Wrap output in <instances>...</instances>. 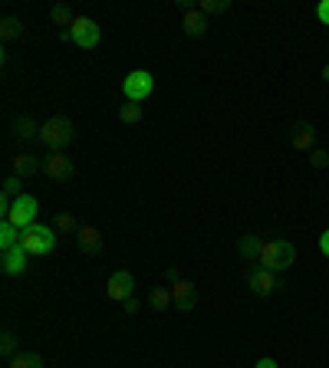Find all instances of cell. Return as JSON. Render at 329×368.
Returning a JSON list of instances; mask_svg holds the SVG:
<instances>
[{"mask_svg":"<svg viewBox=\"0 0 329 368\" xmlns=\"http://www.w3.org/2000/svg\"><path fill=\"white\" fill-rule=\"evenodd\" d=\"M253 263L270 270V273H287V270L296 263V247H293L290 240H264Z\"/></svg>","mask_w":329,"mask_h":368,"instance_id":"cell-1","label":"cell"},{"mask_svg":"<svg viewBox=\"0 0 329 368\" xmlns=\"http://www.w3.org/2000/svg\"><path fill=\"white\" fill-rule=\"evenodd\" d=\"M73 122L66 119V115H53V119H47L43 125H40V141L47 145V148H53V152H63L66 145L73 141Z\"/></svg>","mask_w":329,"mask_h":368,"instance_id":"cell-2","label":"cell"},{"mask_svg":"<svg viewBox=\"0 0 329 368\" xmlns=\"http://www.w3.org/2000/svg\"><path fill=\"white\" fill-rule=\"evenodd\" d=\"M63 40L76 43V46H83V50H96V46L102 43V30L92 17H83V13H79L76 20H73V26L63 30Z\"/></svg>","mask_w":329,"mask_h":368,"instance_id":"cell-3","label":"cell"},{"mask_svg":"<svg viewBox=\"0 0 329 368\" xmlns=\"http://www.w3.org/2000/svg\"><path fill=\"white\" fill-rule=\"evenodd\" d=\"M20 243H24V250L30 256H47V254H53V247H56V230L47 227V224H33V227L24 230Z\"/></svg>","mask_w":329,"mask_h":368,"instance_id":"cell-4","label":"cell"},{"mask_svg":"<svg viewBox=\"0 0 329 368\" xmlns=\"http://www.w3.org/2000/svg\"><path fill=\"white\" fill-rule=\"evenodd\" d=\"M122 92H126L128 102L142 105V102H145L155 92V76L149 73V69H132V73L122 79Z\"/></svg>","mask_w":329,"mask_h":368,"instance_id":"cell-5","label":"cell"},{"mask_svg":"<svg viewBox=\"0 0 329 368\" xmlns=\"http://www.w3.org/2000/svg\"><path fill=\"white\" fill-rule=\"evenodd\" d=\"M37 211H40L37 198H33V194H20V198H13V207H10V217H7V220H10L13 227L26 230L37 224Z\"/></svg>","mask_w":329,"mask_h":368,"instance_id":"cell-6","label":"cell"},{"mask_svg":"<svg viewBox=\"0 0 329 368\" xmlns=\"http://www.w3.org/2000/svg\"><path fill=\"white\" fill-rule=\"evenodd\" d=\"M106 296L112 299V303H126L135 296V277L128 273V270H115L112 277L106 279Z\"/></svg>","mask_w":329,"mask_h":368,"instance_id":"cell-7","label":"cell"},{"mask_svg":"<svg viewBox=\"0 0 329 368\" xmlns=\"http://www.w3.org/2000/svg\"><path fill=\"white\" fill-rule=\"evenodd\" d=\"M247 290H251L257 299L273 296V292H277V273H270V270H264V267H257V263H253L251 273H247Z\"/></svg>","mask_w":329,"mask_h":368,"instance_id":"cell-8","label":"cell"},{"mask_svg":"<svg viewBox=\"0 0 329 368\" xmlns=\"http://www.w3.org/2000/svg\"><path fill=\"white\" fill-rule=\"evenodd\" d=\"M178 7H181V26H185V33H188V37H204L208 17H204L194 3H188V0H178Z\"/></svg>","mask_w":329,"mask_h":368,"instance_id":"cell-9","label":"cell"},{"mask_svg":"<svg viewBox=\"0 0 329 368\" xmlns=\"http://www.w3.org/2000/svg\"><path fill=\"white\" fill-rule=\"evenodd\" d=\"M171 306H178V313H191L198 306V290L188 279H175L171 283Z\"/></svg>","mask_w":329,"mask_h":368,"instance_id":"cell-10","label":"cell"},{"mask_svg":"<svg viewBox=\"0 0 329 368\" xmlns=\"http://www.w3.org/2000/svg\"><path fill=\"white\" fill-rule=\"evenodd\" d=\"M290 145L303 155L313 152V145H317V128H313V122H296V125H293V135H290Z\"/></svg>","mask_w":329,"mask_h":368,"instance_id":"cell-11","label":"cell"},{"mask_svg":"<svg viewBox=\"0 0 329 368\" xmlns=\"http://www.w3.org/2000/svg\"><path fill=\"white\" fill-rule=\"evenodd\" d=\"M26 260H30V254L24 250V243H17L13 250H7V254H3V260H0L3 277H20V273L26 270Z\"/></svg>","mask_w":329,"mask_h":368,"instance_id":"cell-12","label":"cell"},{"mask_svg":"<svg viewBox=\"0 0 329 368\" xmlns=\"http://www.w3.org/2000/svg\"><path fill=\"white\" fill-rule=\"evenodd\" d=\"M47 175L53 181H69L73 178V158H66L63 152H53L47 158Z\"/></svg>","mask_w":329,"mask_h":368,"instance_id":"cell-13","label":"cell"},{"mask_svg":"<svg viewBox=\"0 0 329 368\" xmlns=\"http://www.w3.org/2000/svg\"><path fill=\"white\" fill-rule=\"evenodd\" d=\"M76 240H79V250H83V254H99L102 250V234L96 227H79Z\"/></svg>","mask_w":329,"mask_h":368,"instance_id":"cell-14","label":"cell"},{"mask_svg":"<svg viewBox=\"0 0 329 368\" xmlns=\"http://www.w3.org/2000/svg\"><path fill=\"white\" fill-rule=\"evenodd\" d=\"M20 237H24V230L13 227L10 220H0V250L7 254V250H13L17 243H20Z\"/></svg>","mask_w":329,"mask_h":368,"instance_id":"cell-15","label":"cell"},{"mask_svg":"<svg viewBox=\"0 0 329 368\" xmlns=\"http://www.w3.org/2000/svg\"><path fill=\"white\" fill-rule=\"evenodd\" d=\"M40 168V161L33 158L30 152H20V155H13V175H20V178H26V175H33Z\"/></svg>","mask_w":329,"mask_h":368,"instance_id":"cell-16","label":"cell"},{"mask_svg":"<svg viewBox=\"0 0 329 368\" xmlns=\"http://www.w3.org/2000/svg\"><path fill=\"white\" fill-rule=\"evenodd\" d=\"M149 306H152L155 313H164L168 306H171V286H155L149 292Z\"/></svg>","mask_w":329,"mask_h":368,"instance_id":"cell-17","label":"cell"},{"mask_svg":"<svg viewBox=\"0 0 329 368\" xmlns=\"http://www.w3.org/2000/svg\"><path fill=\"white\" fill-rule=\"evenodd\" d=\"M7 368H43V358H40V352H17L7 362Z\"/></svg>","mask_w":329,"mask_h":368,"instance_id":"cell-18","label":"cell"},{"mask_svg":"<svg viewBox=\"0 0 329 368\" xmlns=\"http://www.w3.org/2000/svg\"><path fill=\"white\" fill-rule=\"evenodd\" d=\"M13 132H17L20 139H33V135L40 139V125L33 122V119H30V115H20V119L13 122Z\"/></svg>","mask_w":329,"mask_h":368,"instance_id":"cell-19","label":"cell"},{"mask_svg":"<svg viewBox=\"0 0 329 368\" xmlns=\"http://www.w3.org/2000/svg\"><path fill=\"white\" fill-rule=\"evenodd\" d=\"M20 33H24V24H20L17 17H3V20H0V37L3 40H17Z\"/></svg>","mask_w":329,"mask_h":368,"instance_id":"cell-20","label":"cell"},{"mask_svg":"<svg viewBox=\"0 0 329 368\" xmlns=\"http://www.w3.org/2000/svg\"><path fill=\"white\" fill-rule=\"evenodd\" d=\"M237 254H241V256H247V260H257V254H260V240H257L253 234L241 237V243H237Z\"/></svg>","mask_w":329,"mask_h":368,"instance_id":"cell-21","label":"cell"},{"mask_svg":"<svg viewBox=\"0 0 329 368\" xmlns=\"http://www.w3.org/2000/svg\"><path fill=\"white\" fill-rule=\"evenodd\" d=\"M53 230H56V234H73V230H79V224H76V217H73V214L60 211L56 220H53Z\"/></svg>","mask_w":329,"mask_h":368,"instance_id":"cell-22","label":"cell"},{"mask_svg":"<svg viewBox=\"0 0 329 368\" xmlns=\"http://www.w3.org/2000/svg\"><path fill=\"white\" fill-rule=\"evenodd\" d=\"M194 7H198V10L208 17V13H224V10H230V0H198Z\"/></svg>","mask_w":329,"mask_h":368,"instance_id":"cell-23","label":"cell"},{"mask_svg":"<svg viewBox=\"0 0 329 368\" xmlns=\"http://www.w3.org/2000/svg\"><path fill=\"white\" fill-rule=\"evenodd\" d=\"M50 17H53V24H56V26H73V20H76V17H73V10H69L66 3H56Z\"/></svg>","mask_w":329,"mask_h":368,"instance_id":"cell-24","label":"cell"},{"mask_svg":"<svg viewBox=\"0 0 329 368\" xmlns=\"http://www.w3.org/2000/svg\"><path fill=\"white\" fill-rule=\"evenodd\" d=\"M119 119H122L126 125H135V122H142V105H135V102L122 105V109H119Z\"/></svg>","mask_w":329,"mask_h":368,"instance_id":"cell-25","label":"cell"},{"mask_svg":"<svg viewBox=\"0 0 329 368\" xmlns=\"http://www.w3.org/2000/svg\"><path fill=\"white\" fill-rule=\"evenodd\" d=\"M0 356L7 358V362L17 356V335H13V332H3V335H0Z\"/></svg>","mask_w":329,"mask_h":368,"instance_id":"cell-26","label":"cell"},{"mask_svg":"<svg viewBox=\"0 0 329 368\" xmlns=\"http://www.w3.org/2000/svg\"><path fill=\"white\" fill-rule=\"evenodd\" d=\"M329 165V152L326 148H313V152H310V168H326Z\"/></svg>","mask_w":329,"mask_h":368,"instance_id":"cell-27","label":"cell"},{"mask_svg":"<svg viewBox=\"0 0 329 368\" xmlns=\"http://www.w3.org/2000/svg\"><path fill=\"white\" fill-rule=\"evenodd\" d=\"M20 175H10V178L3 181V194H7V198H20V194H24V191H20Z\"/></svg>","mask_w":329,"mask_h":368,"instance_id":"cell-28","label":"cell"},{"mask_svg":"<svg viewBox=\"0 0 329 368\" xmlns=\"http://www.w3.org/2000/svg\"><path fill=\"white\" fill-rule=\"evenodd\" d=\"M317 20L323 26H329V0H319L317 3Z\"/></svg>","mask_w":329,"mask_h":368,"instance_id":"cell-29","label":"cell"},{"mask_svg":"<svg viewBox=\"0 0 329 368\" xmlns=\"http://www.w3.org/2000/svg\"><path fill=\"white\" fill-rule=\"evenodd\" d=\"M319 254L329 260V230H323V234H319Z\"/></svg>","mask_w":329,"mask_h":368,"instance_id":"cell-30","label":"cell"},{"mask_svg":"<svg viewBox=\"0 0 329 368\" xmlns=\"http://www.w3.org/2000/svg\"><path fill=\"white\" fill-rule=\"evenodd\" d=\"M253 368H280V365H277V358L264 356V358H257V365H253Z\"/></svg>","mask_w":329,"mask_h":368,"instance_id":"cell-31","label":"cell"},{"mask_svg":"<svg viewBox=\"0 0 329 368\" xmlns=\"http://www.w3.org/2000/svg\"><path fill=\"white\" fill-rule=\"evenodd\" d=\"M122 306H126V313H128V316H135V313H139V299H135V296H132V299H126Z\"/></svg>","mask_w":329,"mask_h":368,"instance_id":"cell-32","label":"cell"},{"mask_svg":"<svg viewBox=\"0 0 329 368\" xmlns=\"http://www.w3.org/2000/svg\"><path fill=\"white\" fill-rule=\"evenodd\" d=\"M323 79H326V86H329V63L323 66Z\"/></svg>","mask_w":329,"mask_h":368,"instance_id":"cell-33","label":"cell"}]
</instances>
